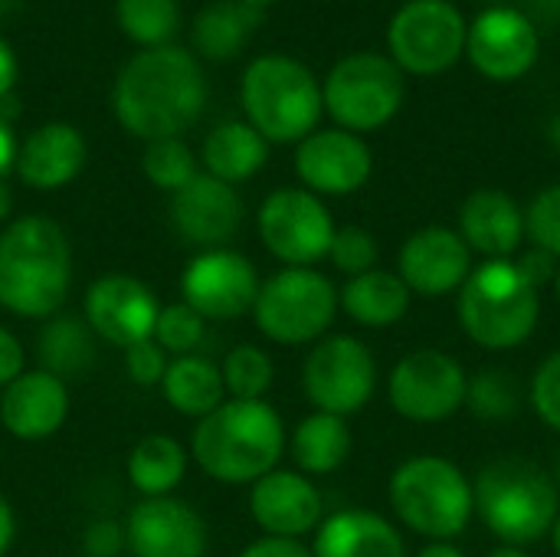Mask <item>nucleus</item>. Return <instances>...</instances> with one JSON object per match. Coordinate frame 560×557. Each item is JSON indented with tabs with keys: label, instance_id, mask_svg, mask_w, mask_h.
<instances>
[{
	"label": "nucleus",
	"instance_id": "f257e3e1",
	"mask_svg": "<svg viewBox=\"0 0 560 557\" xmlns=\"http://www.w3.org/2000/svg\"><path fill=\"white\" fill-rule=\"evenodd\" d=\"M207 72L194 49L167 43L138 49L115 76L112 112L138 141L180 138L207 108Z\"/></svg>",
	"mask_w": 560,
	"mask_h": 557
},
{
	"label": "nucleus",
	"instance_id": "f03ea898",
	"mask_svg": "<svg viewBox=\"0 0 560 557\" xmlns=\"http://www.w3.org/2000/svg\"><path fill=\"white\" fill-rule=\"evenodd\" d=\"M72 289V243L43 213L13 217L0 230V309L16 318H52Z\"/></svg>",
	"mask_w": 560,
	"mask_h": 557
},
{
	"label": "nucleus",
	"instance_id": "7ed1b4c3",
	"mask_svg": "<svg viewBox=\"0 0 560 557\" xmlns=\"http://www.w3.org/2000/svg\"><path fill=\"white\" fill-rule=\"evenodd\" d=\"M289 446L285 423L269 401H223L194 423L190 460L220 486H253L279 469Z\"/></svg>",
	"mask_w": 560,
	"mask_h": 557
},
{
	"label": "nucleus",
	"instance_id": "20e7f679",
	"mask_svg": "<svg viewBox=\"0 0 560 557\" xmlns=\"http://www.w3.org/2000/svg\"><path fill=\"white\" fill-rule=\"evenodd\" d=\"M472 499L486 529L509 548L548 538L560 515L558 479L522 456L486 463L472 483Z\"/></svg>",
	"mask_w": 560,
	"mask_h": 557
},
{
	"label": "nucleus",
	"instance_id": "39448f33",
	"mask_svg": "<svg viewBox=\"0 0 560 557\" xmlns=\"http://www.w3.org/2000/svg\"><path fill=\"white\" fill-rule=\"evenodd\" d=\"M240 102L246 121L269 144H299L325 115L322 82L302 59L285 53H262L243 69Z\"/></svg>",
	"mask_w": 560,
	"mask_h": 557
},
{
	"label": "nucleus",
	"instance_id": "423d86ee",
	"mask_svg": "<svg viewBox=\"0 0 560 557\" xmlns=\"http://www.w3.org/2000/svg\"><path fill=\"white\" fill-rule=\"evenodd\" d=\"M459 325L486 351L522 348L541 315V289L515 259H486L459 289Z\"/></svg>",
	"mask_w": 560,
	"mask_h": 557
},
{
	"label": "nucleus",
	"instance_id": "0eeeda50",
	"mask_svg": "<svg viewBox=\"0 0 560 557\" xmlns=\"http://www.w3.org/2000/svg\"><path fill=\"white\" fill-rule=\"evenodd\" d=\"M387 499L400 525L430 542L459 538L476 515L472 483L446 456H413L400 463L390 476Z\"/></svg>",
	"mask_w": 560,
	"mask_h": 557
},
{
	"label": "nucleus",
	"instance_id": "6e6552de",
	"mask_svg": "<svg viewBox=\"0 0 560 557\" xmlns=\"http://www.w3.org/2000/svg\"><path fill=\"white\" fill-rule=\"evenodd\" d=\"M338 286L315 266H282L262 279L253 322L272 345L299 348L328 335L338 315Z\"/></svg>",
	"mask_w": 560,
	"mask_h": 557
},
{
	"label": "nucleus",
	"instance_id": "1a4fd4ad",
	"mask_svg": "<svg viewBox=\"0 0 560 557\" xmlns=\"http://www.w3.org/2000/svg\"><path fill=\"white\" fill-rule=\"evenodd\" d=\"M404 98L407 76L390 56L381 53H351L338 59L322 82V102L335 128L361 138L390 125L404 108Z\"/></svg>",
	"mask_w": 560,
	"mask_h": 557
},
{
	"label": "nucleus",
	"instance_id": "9d476101",
	"mask_svg": "<svg viewBox=\"0 0 560 557\" xmlns=\"http://www.w3.org/2000/svg\"><path fill=\"white\" fill-rule=\"evenodd\" d=\"M469 20L453 0H407L387 26L390 59L404 76H443L466 56Z\"/></svg>",
	"mask_w": 560,
	"mask_h": 557
},
{
	"label": "nucleus",
	"instance_id": "9b49d317",
	"mask_svg": "<svg viewBox=\"0 0 560 557\" xmlns=\"http://www.w3.org/2000/svg\"><path fill=\"white\" fill-rule=\"evenodd\" d=\"M377 391V361L361 338L325 335L302 364V394L322 414L351 417L371 404Z\"/></svg>",
	"mask_w": 560,
	"mask_h": 557
},
{
	"label": "nucleus",
	"instance_id": "f8f14e48",
	"mask_svg": "<svg viewBox=\"0 0 560 557\" xmlns=\"http://www.w3.org/2000/svg\"><path fill=\"white\" fill-rule=\"evenodd\" d=\"M256 230L266 253L282 266H315L328 259L338 227L322 197L305 187H279L259 204Z\"/></svg>",
	"mask_w": 560,
	"mask_h": 557
},
{
	"label": "nucleus",
	"instance_id": "ddd939ff",
	"mask_svg": "<svg viewBox=\"0 0 560 557\" xmlns=\"http://www.w3.org/2000/svg\"><path fill=\"white\" fill-rule=\"evenodd\" d=\"M466 387L469 374L453 355L420 348L394 364L387 378V401L410 423H443L466 407Z\"/></svg>",
	"mask_w": 560,
	"mask_h": 557
},
{
	"label": "nucleus",
	"instance_id": "4468645a",
	"mask_svg": "<svg viewBox=\"0 0 560 557\" xmlns=\"http://www.w3.org/2000/svg\"><path fill=\"white\" fill-rule=\"evenodd\" d=\"M259 286V269L246 253L230 246L200 250L180 272V302L203 322H236L253 312Z\"/></svg>",
	"mask_w": 560,
	"mask_h": 557
},
{
	"label": "nucleus",
	"instance_id": "2eb2a0df",
	"mask_svg": "<svg viewBox=\"0 0 560 557\" xmlns=\"http://www.w3.org/2000/svg\"><path fill=\"white\" fill-rule=\"evenodd\" d=\"M161 315L158 292L128 272L98 276L82 295V318L92 335L118 351L154 338V325Z\"/></svg>",
	"mask_w": 560,
	"mask_h": 557
},
{
	"label": "nucleus",
	"instance_id": "dca6fc26",
	"mask_svg": "<svg viewBox=\"0 0 560 557\" xmlns=\"http://www.w3.org/2000/svg\"><path fill=\"white\" fill-rule=\"evenodd\" d=\"M466 56L479 76L492 82H518L541 56L538 23L515 7H486L469 23Z\"/></svg>",
	"mask_w": 560,
	"mask_h": 557
},
{
	"label": "nucleus",
	"instance_id": "f3484780",
	"mask_svg": "<svg viewBox=\"0 0 560 557\" xmlns=\"http://www.w3.org/2000/svg\"><path fill=\"white\" fill-rule=\"evenodd\" d=\"M374 174L368 141L345 128H315L295 144V177L315 197L358 194Z\"/></svg>",
	"mask_w": 560,
	"mask_h": 557
},
{
	"label": "nucleus",
	"instance_id": "a211bd4d",
	"mask_svg": "<svg viewBox=\"0 0 560 557\" xmlns=\"http://www.w3.org/2000/svg\"><path fill=\"white\" fill-rule=\"evenodd\" d=\"M131 557H203L210 529L203 515L177 496L141 499L125 519Z\"/></svg>",
	"mask_w": 560,
	"mask_h": 557
},
{
	"label": "nucleus",
	"instance_id": "6ab92c4d",
	"mask_svg": "<svg viewBox=\"0 0 560 557\" xmlns=\"http://www.w3.org/2000/svg\"><path fill=\"white\" fill-rule=\"evenodd\" d=\"M472 269V250L450 227H423L410 233L397 253V276L413 295L423 299H443L459 292Z\"/></svg>",
	"mask_w": 560,
	"mask_h": 557
},
{
	"label": "nucleus",
	"instance_id": "aec40b11",
	"mask_svg": "<svg viewBox=\"0 0 560 557\" xmlns=\"http://www.w3.org/2000/svg\"><path fill=\"white\" fill-rule=\"evenodd\" d=\"M243 220H246V207L240 190L203 171L187 187L171 194V227L184 243L197 250L230 246Z\"/></svg>",
	"mask_w": 560,
	"mask_h": 557
},
{
	"label": "nucleus",
	"instance_id": "412c9836",
	"mask_svg": "<svg viewBox=\"0 0 560 557\" xmlns=\"http://www.w3.org/2000/svg\"><path fill=\"white\" fill-rule=\"evenodd\" d=\"M249 515L262 535L302 542L322 525L325 499L299 469H272L249 486Z\"/></svg>",
	"mask_w": 560,
	"mask_h": 557
},
{
	"label": "nucleus",
	"instance_id": "4be33fe9",
	"mask_svg": "<svg viewBox=\"0 0 560 557\" xmlns=\"http://www.w3.org/2000/svg\"><path fill=\"white\" fill-rule=\"evenodd\" d=\"M69 420V384L49 371H23L0 391V427L23 443L56 437Z\"/></svg>",
	"mask_w": 560,
	"mask_h": 557
},
{
	"label": "nucleus",
	"instance_id": "5701e85b",
	"mask_svg": "<svg viewBox=\"0 0 560 557\" xmlns=\"http://www.w3.org/2000/svg\"><path fill=\"white\" fill-rule=\"evenodd\" d=\"M85 158H89L85 135L75 125L43 121L20 141L13 174L39 194L62 190L82 174Z\"/></svg>",
	"mask_w": 560,
	"mask_h": 557
},
{
	"label": "nucleus",
	"instance_id": "b1692460",
	"mask_svg": "<svg viewBox=\"0 0 560 557\" xmlns=\"http://www.w3.org/2000/svg\"><path fill=\"white\" fill-rule=\"evenodd\" d=\"M456 233L486 259H512L525 243V210L512 194L499 187H479L463 200Z\"/></svg>",
	"mask_w": 560,
	"mask_h": 557
},
{
	"label": "nucleus",
	"instance_id": "393cba45",
	"mask_svg": "<svg viewBox=\"0 0 560 557\" xmlns=\"http://www.w3.org/2000/svg\"><path fill=\"white\" fill-rule=\"evenodd\" d=\"M315 557H407L404 535L371 509H341L315 529Z\"/></svg>",
	"mask_w": 560,
	"mask_h": 557
},
{
	"label": "nucleus",
	"instance_id": "a878e982",
	"mask_svg": "<svg viewBox=\"0 0 560 557\" xmlns=\"http://www.w3.org/2000/svg\"><path fill=\"white\" fill-rule=\"evenodd\" d=\"M200 171L223 181V184H243L253 181L266 161H269V141L243 118H226L220 125H213L200 144Z\"/></svg>",
	"mask_w": 560,
	"mask_h": 557
},
{
	"label": "nucleus",
	"instance_id": "bb28decb",
	"mask_svg": "<svg viewBox=\"0 0 560 557\" xmlns=\"http://www.w3.org/2000/svg\"><path fill=\"white\" fill-rule=\"evenodd\" d=\"M413 292L390 269H371L338 289L341 312L361 328H390L407 318Z\"/></svg>",
	"mask_w": 560,
	"mask_h": 557
},
{
	"label": "nucleus",
	"instance_id": "cd10ccee",
	"mask_svg": "<svg viewBox=\"0 0 560 557\" xmlns=\"http://www.w3.org/2000/svg\"><path fill=\"white\" fill-rule=\"evenodd\" d=\"M262 23V10L243 0H213L200 7V13L190 23V43L197 59L226 62L240 56Z\"/></svg>",
	"mask_w": 560,
	"mask_h": 557
},
{
	"label": "nucleus",
	"instance_id": "c85d7f7f",
	"mask_svg": "<svg viewBox=\"0 0 560 557\" xmlns=\"http://www.w3.org/2000/svg\"><path fill=\"white\" fill-rule=\"evenodd\" d=\"M285 450L292 453V463L302 476H331L348 463L354 437L345 417L315 410L295 423Z\"/></svg>",
	"mask_w": 560,
	"mask_h": 557
},
{
	"label": "nucleus",
	"instance_id": "c756f323",
	"mask_svg": "<svg viewBox=\"0 0 560 557\" xmlns=\"http://www.w3.org/2000/svg\"><path fill=\"white\" fill-rule=\"evenodd\" d=\"M190 450L171 433H148L141 437L125 463L128 483L141 499L174 496V489L187 479Z\"/></svg>",
	"mask_w": 560,
	"mask_h": 557
},
{
	"label": "nucleus",
	"instance_id": "7c9ffc66",
	"mask_svg": "<svg viewBox=\"0 0 560 557\" xmlns=\"http://www.w3.org/2000/svg\"><path fill=\"white\" fill-rule=\"evenodd\" d=\"M161 394L174 414L190 417V420H203L207 414H213L226 401L220 364L203 358V355L171 358L167 374L161 381Z\"/></svg>",
	"mask_w": 560,
	"mask_h": 557
},
{
	"label": "nucleus",
	"instance_id": "2f4dec72",
	"mask_svg": "<svg viewBox=\"0 0 560 557\" xmlns=\"http://www.w3.org/2000/svg\"><path fill=\"white\" fill-rule=\"evenodd\" d=\"M95 345L98 338L92 335L82 315L56 312L52 318L43 322L39 338H36L39 371H49L69 384L72 378H82L95 364Z\"/></svg>",
	"mask_w": 560,
	"mask_h": 557
},
{
	"label": "nucleus",
	"instance_id": "473e14b6",
	"mask_svg": "<svg viewBox=\"0 0 560 557\" xmlns=\"http://www.w3.org/2000/svg\"><path fill=\"white\" fill-rule=\"evenodd\" d=\"M118 30L138 46L154 49L174 43L180 30V3L177 0H115Z\"/></svg>",
	"mask_w": 560,
	"mask_h": 557
},
{
	"label": "nucleus",
	"instance_id": "72a5a7b5",
	"mask_svg": "<svg viewBox=\"0 0 560 557\" xmlns=\"http://www.w3.org/2000/svg\"><path fill=\"white\" fill-rule=\"evenodd\" d=\"M220 374L230 401H266L276 381V364L259 345H236L220 361Z\"/></svg>",
	"mask_w": 560,
	"mask_h": 557
},
{
	"label": "nucleus",
	"instance_id": "f704fd0d",
	"mask_svg": "<svg viewBox=\"0 0 560 557\" xmlns=\"http://www.w3.org/2000/svg\"><path fill=\"white\" fill-rule=\"evenodd\" d=\"M141 171L151 187H158L164 194H177L200 174V161L184 138H158V141L144 144Z\"/></svg>",
	"mask_w": 560,
	"mask_h": 557
},
{
	"label": "nucleus",
	"instance_id": "c9c22d12",
	"mask_svg": "<svg viewBox=\"0 0 560 557\" xmlns=\"http://www.w3.org/2000/svg\"><path fill=\"white\" fill-rule=\"evenodd\" d=\"M466 407L486 423H502L522 410V384L502 368H486L469 378Z\"/></svg>",
	"mask_w": 560,
	"mask_h": 557
},
{
	"label": "nucleus",
	"instance_id": "e433bc0d",
	"mask_svg": "<svg viewBox=\"0 0 560 557\" xmlns=\"http://www.w3.org/2000/svg\"><path fill=\"white\" fill-rule=\"evenodd\" d=\"M203 338H207V322L187 302L161 305V315H158V325H154V341L171 358L197 355V348L203 345Z\"/></svg>",
	"mask_w": 560,
	"mask_h": 557
},
{
	"label": "nucleus",
	"instance_id": "4c0bfd02",
	"mask_svg": "<svg viewBox=\"0 0 560 557\" xmlns=\"http://www.w3.org/2000/svg\"><path fill=\"white\" fill-rule=\"evenodd\" d=\"M377 256H381V250H377V240L371 230H364V227H338L335 230L328 259L348 279L377 269Z\"/></svg>",
	"mask_w": 560,
	"mask_h": 557
},
{
	"label": "nucleus",
	"instance_id": "58836bf2",
	"mask_svg": "<svg viewBox=\"0 0 560 557\" xmlns=\"http://www.w3.org/2000/svg\"><path fill=\"white\" fill-rule=\"evenodd\" d=\"M525 236L560 263V184L545 187L525 210Z\"/></svg>",
	"mask_w": 560,
	"mask_h": 557
},
{
	"label": "nucleus",
	"instance_id": "ea45409f",
	"mask_svg": "<svg viewBox=\"0 0 560 557\" xmlns=\"http://www.w3.org/2000/svg\"><path fill=\"white\" fill-rule=\"evenodd\" d=\"M121 355H125V374H128L131 384H138V387H161V381L167 374V364H171V355L154 338L138 341V345L125 348Z\"/></svg>",
	"mask_w": 560,
	"mask_h": 557
},
{
	"label": "nucleus",
	"instance_id": "a19ab883",
	"mask_svg": "<svg viewBox=\"0 0 560 557\" xmlns=\"http://www.w3.org/2000/svg\"><path fill=\"white\" fill-rule=\"evenodd\" d=\"M532 404L555 433H560V351L548 355L532 381Z\"/></svg>",
	"mask_w": 560,
	"mask_h": 557
},
{
	"label": "nucleus",
	"instance_id": "79ce46f5",
	"mask_svg": "<svg viewBox=\"0 0 560 557\" xmlns=\"http://www.w3.org/2000/svg\"><path fill=\"white\" fill-rule=\"evenodd\" d=\"M82 548L89 557H118L128 548L125 545V525H118L112 519L92 522L82 535Z\"/></svg>",
	"mask_w": 560,
	"mask_h": 557
},
{
	"label": "nucleus",
	"instance_id": "37998d69",
	"mask_svg": "<svg viewBox=\"0 0 560 557\" xmlns=\"http://www.w3.org/2000/svg\"><path fill=\"white\" fill-rule=\"evenodd\" d=\"M23 371H26V348L7 325H0V391L10 381H16Z\"/></svg>",
	"mask_w": 560,
	"mask_h": 557
},
{
	"label": "nucleus",
	"instance_id": "c03bdc74",
	"mask_svg": "<svg viewBox=\"0 0 560 557\" xmlns=\"http://www.w3.org/2000/svg\"><path fill=\"white\" fill-rule=\"evenodd\" d=\"M240 557H315L312 548L299 538H276V535H259L256 542H249Z\"/></svg>",
	"mask_w": 560,
	"mask_h": 557
},
{
	"label": "nucleus",
	"instance_id": "a18cd8bd",
	"mask_svg": "<svg viewBox=\"0 0 560 557\" xmlns=\"http://www.w3.org/2000/svg\"><path fill=\"white\" fill-rule=\"evenodd\" d=\"M518 266H522V272L538 286V289H545V286H551L555 282V272H558V259L555 256H548L545 250H528L522 259H515Z\"/></svg>",
	"mask_w": 560,
	"mask_h": 557
},
{
	"label": "nucleus",
	"instance_id": "49530a36",
	"mask_svg": "<svg viewBox=\"0 0 560 557\" xmlns=\"http://www.w3.org/2000/svg\"><path fill=\"white\" fill-rule=\"evenodd\" d=\"M16 148H20V138L13 131V121L0 112V181H7L16 167Z\"/></svg>",
	"mask_w": 560,
	"mask_h": 557
},
{
	"label": "nucleus",
	"instance_id": "de8ad7c7",
	"mask_svg": "<svg viewBox=\"0 0 560 557\" xmlns=\"http://www.w3.org/2000/svg\"><path fill=\"white\" fill-rule=\"evenodd\" d=\"M16 76H20V62H16V53L13 46L0 36V102L13 95V85H16Z\"/></svg>",
	"mask_w": 560,
	"mask_h": 557
},
{
	"label": "nucleus",
	"instance_id": "09e8293b",
	"mask_svg": "<svg viewBox=\"0 0 560 557\" xmlns=\"http://www.w3.org/2000/svg\"><path fill=\"white\" fill-rule=\"evenodd\" d=\"M16 538V515H13V506L7 502V496L0 492V557L10 552Z\"/></svg>",
	"mask_w": 560,
	"mask_h": 557
},
{
	"label": "nucleus",
	"instance_id": "8fccbe9b",
	"mask_svg": "<svg viewBox=\"0 0 560 557\" xmlns=\"http://www.w3.org/2000/svg\"><path fill=\"white\" fill-rule=\"evenodd\" d=\"M413 557H466L453 542H430L423 552H417Z\"/></svg>",
	"mask_w": 560,
	"mask_h": 557
},
{
	"label": "nucleus",
	"instance_id": "3c124183",
	"mask_svg": "<svg viewBox=\"0 0 560 557\" xmlns=\"http://www.w3.org/2000/svg\"><path fill=\"white\" fill-rule=\"evenodd\" d=\"M10 213H13V190H10L7 181H0V223H3V227L13 220Z\"/></svg>",
	"mask_w": 560,
	"mask_h": 557
},
{
	"label": "nucleus",
	"instance_id": "603ef678",
	"mask_svg": "<svg viewBox=\"0 0 560 557\" xmlns=\"http://www.w3.org/2000/svg\"><path fill=\"white\" fill-rule=\"evenodd\" d=\"M548 138H551V144L560 151V112L551 118V125H548Z\"/></svg>",
	"mask_w": 560,
	"mask_h": 557
},
{
	"label": "nucleus",
	"instance_id": "864d4df0",
	"mask_svg": "<svg viewBox=\"0 0 560 557\" xmlns=\"http://www.w3.org/2000/svg\"><path fill=\"white\" fill-rule=\"evenodd\" d=\"M486 557H528L522 548H509V545H502V548H495V552H489Z\"/></svg>",
	"mask_w": 560,
	"mask_h": 557
},
{
	"label": "nucleus",
	"instance_id": "5fc2aeb1",
	"mask_svg": "<svg viewBox=\"0 0 560 557\" xmlns=\"http://www.w3.org/2000/svg\"><path fill=\"white\" fill-rule=\"evenodd\" d=\"M548 538H551V548H555V555L560 557V515H558V522H555V529H551V535H548Z\"/></svg>",
	"mask_w": 560,
	"mask_h": 557
},
{
	"label": "nucleus",
	"instance_id": "6e6d98bb",
	"mask_svg": "<svg viewBox=\"0 0 560 557\" xmlns=\"http://www.w3.org/2000/svg\"><path fill=\"white\" fill-rule=\"evenodd\" d=\"M551 289H555V299H558V305H560V263H558V272H555V282H551Z\"/></svg>",
	"mask_w": 560,
	"mask_h": 557
},
{
	"label": "nucleus",
	"instance_id": "4d7b16f0",
	"mask_svg": "<svg viewBox=\"0 0 560 557\" xmlns=\"http://www.w3.org/2000/svg\"><path fill=\"white\" fill-rule=\"evenodd\" d=\"M243 3H253V7H259V10H262V7H269V3H276V0H243Z\"/></svg>",
	"mask_w": 560,
	"mask_h": 557
},
{
	"label": "nucleus",
	"instance_id": "13d9d810",
	"mask_svg": "<svg viewBox=\"0 0 560 557\" xmlns=\"http://www.w3.org/2000/svg\"><path fill=\"white\" fill-rule=\"evenodd\" d=\"M555 479H558V486H560V460H558V473H555Z\"/></svg>",
	"mask_w": 560,
	"mask_h": 557
}]
</instances>
